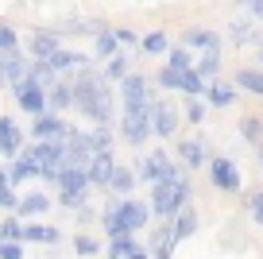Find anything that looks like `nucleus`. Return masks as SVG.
I'll return each mask as SVG.
<instances>
[{"instance_id":"obj_11","label":"nucleus","mask_w":263,"mask_h":259,"mask_svg":"<svg viewBox=\"0 0 263 259\" xmlns=\"http://www.w3.org/2000/svg\"><path fill=\"white\" fill-rule=\"evenodd\" d=\"M174 244H178V236H174V225H159L155 232H151V259H171L174 255Z\"/></svg>"},{"instance_id":"obj_35","label":"nucleus","mask_w":263,"mask_h":259,"mask_svg":"<svg viewBox=\"0 0 263 259\" xmlns=\"http://www.w3.org/2000/svg\"><path fill=\"white\" fill-rule=\"evenodd\" d=\"M0 240H24V225H20L16 217L0 220Z\"/></svg>"},{"instance_id":"obj_44","label":"nucleus","mask_w":263,"mask_h":259,"mask_svg":"<svg viewBox=\"0 0 263 259\" xmlns=\"http://www.w3.org/2000/svg\"><path fill=\"white\" fill-rule=\"evenodd\" d=\"M116 39H120V47H136V31H128V27H116Z\"/></svg>"},{"instance_id":"obj_47","label":"nucleus","mask_w":263,"mask_h":259,"mask_svg":"<svg viewBox=\"0 0 263 259\" xmlns=\"http://www.w3.org/2000/svg\"><path fill=\"white\" fill-rule=\"evenodd\" d=\"M236 4H240V8H252V4H255V0H236Z\"/></svg>"},{"instance_id":"obj_26","label":"nucleus","mask_w":263,"mask_h":259,"mask_svg":"<svg viewBox=\"0 0 263 259\" xmlns=\"http://www.w3.org/2000/svg\"><path fill=\"white\" fill-rule=\"evenodd\" d=\"M24 240H35V244H58V228L50 225H24Z\"/></svg>"},{"instance_id":"obj_48","label":"nucleus","mask_w":263,"mask_h":259,"mask_svg":"<svg viewBox=\"0 0 263 259\" xmlns=\"http://www.w3.org/2000/svg\"><path fill=\"white\" fill-rule=\"evenodd\" d=\"M259 162H263V143H259Z\"/></svg>"},{"instance_id":"obj_5","label":"nucleus","mask_w":263,"mask_h":259,"mask_svg":"<svg viewBox=\"0 0 263 259\" xmlns=\"http://www.w3.org/2000/svg\"><path fill=\"white\" fill-rule=\"evenodd\" d=\"M136 174H140V182L155 186V182H163V178H178V166H174L163 151H151V155H143V159H140Z\"/></svg>"},{"instance_id":"obj_39","label":"nucleus","mask_w":263,"mask_h":259,"mask_svg":"<svg viewBox=\"0 0 263 259\" xmlns=\"http://www.w3.org/2000/svg\"><path fill=\"white\" fill-rule=\"evenodd\" d=\"M16 205H20L16 190H12V186H0V209H16Z\"/></svg>"},{"instance_id":"obj_3","label":"nucleus","mask_w":263,"mask_h":259,"mask_svg":"<svg viewBox=\"0 0 263 259\" xmlns=\"http://www.w3.org/2000/svg\"><path fill=\"white\" fill-rule=\"evenodd\" d=\"M186 201H190V182L182 178V174L178 178H163V182L151 186V209H155V217H163V220H171Z\"/></svg>"},{"instance_id":"obj_18","label":"nucleus","mask_w":263,"mask_h":259,"mask_svg":"<svg viewBox=\"0 0 263 259\" xmlns=\"http://www.w3.org/2000/svg\"><path fill=\"white\" fill-rule=\"evenodd\" d=\"M171 225H174V236H178V240H190V236L197 232V213H194V205L186 201V205L171 217Z\"/></svg>"},{"instance_id":"obj_36","label":"nucleus","mask_w":263,"mask_h":259,"mask_svg":"<svg viewBox=\"0 0 263 259\" xmlns=\"http://www.w3.org/2000/svg\"><path fill=\"white\" fill-rule=\"evenodd\" d=\"M171 66H174V70H190V66H194L190 47H174V50H171Z\"/></svg>"},{"instance_id":"obj_7","label":"nucleus","mask_w":263,"mask_h":259,"mask_svg":"<svg viewBox=\"0 0 263 259\" xmlns=\"http://www.w3.org/2000/svg\"><path fill=\"white\" fill-rule=\"evenodd\" d=\"M93 178H89V166H74L66 162L62 174H58V194H89Z\"/></svg>"},{"instance_id":"obj_16","label":"nucleus","mask_w":263,"mask_h":259,"mask_svg":"<svg viewBox=\"0 0 263 259\" xmlns=\"http://www.w3.org/2000/svg\"><path fill=\"white\" fill-rule=\"evenodd\" d=\"M182 47H197V50H221V35L205 31V27H190L182 35Z\"/></svg>"},{"instance_id":"obj_8","label":"nucleus","mask_w":263,"mask_h":259,"mask_svg":"<svg viewBox=\"0 0 263 259\" xmlns=\"http://www.w3.org/2000/svg\"><path fill=\"white\" fill-rule=\"evenodd\" d=\"M108 255L112 259H151V251L143 248V244H136L132 240V232H116L112 240H108Z\"/></svg>"},{"instance_id":"obj_27","label":"nucleus","mask_w":263,"mask_h":259,"mask_svg":"<svg viewBox=\"0 0 263 259\" xmlns=\"http://www.w3.org/2000/svg\"><path fill=\"white\" fill-rule=\"evenodd\" d=\"M116 47H120L116 31H112V27H105V31L97 35V47H93V54H97V58H112V54H116Z\"/></svg>"},{"instance_id":"obj_4","label":"nucleus","mask_w":263,"mask_h":259,"mask_svg":"<svg viewBox=\"0 0 263 259\" xmlns=\"http://www.w3.org/2000/svg\"><path fill=\"white\" fill-rule=\"evenodd\" d=\"M12 93H16V105L24 108L27 116H43V113H50V105H47V85H43L39 78H20V81H12Z\"/></svg>"},{"instance_id":"obj_41","label":"nucleus","mask_w":263,"mask_h":259,"mask_svg":"<svg viewBox=\"0 0 263 259\" xmlns=\"http://www.w3.org/2000/svg\"><path fill=\"white\" fill-rule=\"evenodd\" d=\"M248 209H252V217L263 225V190H259V194H252V197H248Z\"/></svg>"},{"instance_id":"obj_46","label":"nucleus","mask_w":263,"mask_h":259,"mask_svg":"<svg viewBox=\"0 0 263 259\" xmlns=\"http://www.w3.org/2000/svg\"><path fill=\"white\" fill-rule=\"evenodd\" d=\"M0 186H12V170H0Z\"/></svg>"},{"instance_id":"obj_10","label":"nucleus","mask_w":263,"mask_h":259,"mask_svg":"<svg viewBox=\"0 0 263 259\" xmlns=\"http://www.w3.org/2000/svg\"><path fill=\"white\" fill-rule=\"evenodd\" d=\"M31 136H35V139H66V136H70V128H66V120H62V116L43 113V116H35Z\"/></svg>"},{"instance_id":"obj_31","label":"nucleus","mask_w":263,"mask_h":259,"mask_svg":"<svg viewBox=\"0 0 263 259\" xmlns=\"http://www.w3.org/2000/svg\"><path fill=\"white\" fill-rule=\"evenodd\" d=\"M159 85H163V89H182V70H174V66L166 62L163 70H159Z\"/></svg>"},{"instance_id":"obj_23","label":"nucleus","mask_w":263,"mask_h":259,"mask_svg":"<svg viewBox=\"0 0 263 259\" xmlns=\"http://www.w3.org/2000/svg\"><path fill=\"white\" fill-rule=\"evenodd\" d=\"M205 73L197 70V66H190V70H182V93L186 97H197V93H205Z\"/></svg>"},{"instance_id":"obj_37","label":"nucleus","mask_w":263,"mask_h":259,"mask_svg":"<svg viewBox=\"0 0 263 259\" xmlns=\"http://www.w3.org/2000/svg\"><path fill=\"white\" fill-rule=\"evenodd\" d=\"M205 105H209V101H190V105H186V113H182V120L201 124V120H205Z\"/></svg>"},{"instance_id":"obj_12","label":"nucleus","mask_w":263,"mask_h":259,"mask_svg":"<svg viewBox=\"0 0 263 259\" xmlns=\"http://www.w3.org/2000/svg\"><path fill=\"white\" fill-rule=\"evenodd\" d=\"M20 147H24V132L12 124V116H0V155H8V159H16Z\"/></svg>"},{"instance_id":"obj_45","label":"nucleus","mask_w":263,"mask_h":259,"mask_svg":"<svg viewBox=\"0 0 263 259\" xmlns=\"http://www.w3.org/2000/svg\"><path fill=\"white\" fill-rule=\"evenodd\" d=\"M252 16H255V20H263V0H255V4H252Z\"/></svg>"},{"instance_id":"obj_30","label":"nucleus","mask_w":263,"mask_h":259,"mask_svg":"<svg viewBox=\"0 0 263 259\" xmlns=\"http://www.w3.org/2000/svg\"><path fill=\"white\" fill-rule=\"evenodd\" d=\"M197 70L205 73V78H217V70H221V50H205L201 62H197Z\"/></svg>"},{"instance_id":"obj_33","label":"nucleus","mask_w":263,"mask_h":259,"mask_svg":"<svg viewBox=\"0 0 263 259\" xmlns=\"http://www.w3.org/2000/svg\"><path fill=\"white\" fill-rule=\"evenodd\" d=\"M74 251H78V255H97V251H101V244L93 240L89 232H82V236H74Z\"/></svg>"},{"instance_id":"obj_49","label":"nucleus","mask_w":263,"mask_h":259,"mask_svg":"<svg viewBox=\"0 0 263 259\" xmlns=\"http://www.w3.org/2000/svg\"><path fill=\"white\" fill-rule=\"evenodd\" d=\"M259 62H263V50H259Z\"/></svg>"},{"instance_id":"obj_38","label":"nucleus","mask_w":263,"mask_h":259,"mask_svg":"<svg viewBox=\"0 0 263 259\" xmlns=\"http://www.w3.org/2000/svg\"><path fill=\"white\" fill-rule=\"evenodd\" d=\"M20 47V39H16V31H12L8 24H0V50H16Z\"/></svg>"},{"instance_id":"obj_40","label":"nucleus","mask_w":263,"mask_h":259,"mask_svg":"<svg viewBox=\"0 0 263 259\" xmlns=\"http://www.w3.org/2000/svg\"><path fill=\"white\" fill-rule=\"evenodd\" d=\"M20 255H24V248H20L16 240H4V244H0V259H20Z\"/></svg>"},{"instance_id":"obj_9","label":"nucleus","mask_w":263,"mask_h":259,"mask_svg":"<svg viewBox=\"0 0 263 259\" xmlns=\"http://www.w3.org/2000/svg\"><path fill=\"white\" fill-rule=\"evenodd\" d=\"M120 101H124V105H140V101H151L147 78H143V73H128V78H120Z\"/></svg>"},{"instance_id":"obj_6","label":"nucleus","mask_w":263,"mask_h":259,"mask_svg":"<svg viewBox=\"0 0 263 259\" xmlns=\"http://www.w3.org/2000/svg\"><path fill=\"white\" fill-rule=\"evenodd\" d=\"M209 182H213L217 190H224V194H236V190H240V170H236V162L213 155V159H209Z\"/></svg>"},{"instance_id":"obj_42","label":"nucleus","mask_w":263,"mask_h":259,"mask_svg":"<svg viewBox=\"0 0 263 259\" xmlns=\"http://www.w3.org/2000/svg\"><path fill=\"white\" fill-rule=\"evenodd\" d=\"M232 39H236V43L252 39V24H248V20H240V24H232Z\"/></svg>"},{"instance_id":"obj_17","label":"nucleus","mask_w":263,"mask_h":259,"mask_svg":"<svg viewBox=\"0 0 263 259\" xmlns=\"http://www.w3.org/2000/svg\"><path fill=\"white\" fill-rule=\"evenodd\" d=\"M47 105H50V113L70 108L74 105V81H54V85L47 89Z\"/></svg>"},{"instance_id":"obj_22","label":"nucleus","mask_w":263,"mask_h":259,"mask_svg":"<svg viewBox=\"0 0 263 259\" xmlns=\"http://www.w3.org/2000/svg\"><path fill=\"white\" fill-rule=\"evenodd\" d=\"M236 85H244L248 93L263 97V70H252V66H240V70H236Z\"/></svg>"},{"instance_id":"obj_15","label":"nucleus","mask_w":263,"mask_h":259,"mask_svg":"<svg viewBox=\"0 0 263 259\" xmlns=\"http://www.w3.org/2000/svg\"><path fill=\"white\" fill-rule=\"evenodd\" d=\"M174 132H178V108L155 101V136H174Z\"/></svg>"},{"instance_id":"obj_28","label":"nucleus","mask_w":263,"mask_h":259,"mask_svg":"<svg viewBox=\"0 0 263 259\" xmlns=\"http://www.w3.org/2000/svg\"><path fill=\"white\" fill-rule=\"evenodd\" d=\"M232 97H236V93H232L229 85H217V81H213V85L205 89V101H209L213 108H224V105H232Z\"/></svg>"},{"instance_id":"obj_24","label":"nucleus","mask_w":263,"mask_h":259,"mask_svg":"<svg viewBox=\"0 0 263 259\" xmlns=\"http://www.w3.org/2000/svg\"><path fill=\"white\" fill-rule=\"evenodd\" d=\"M240 136H244V139H248L252 147H259V143H263V116L248 113L244 120H240Z\"/></svg>"},{"instance_id":"obj_32","label":"nucleus","mask_w":263,"mask_h":259,"mask_svg":"<svg viewBox=\"0 0 263 259\" xmlns=\"http://www.w3.org/2000/svg\"><path fill=\"white\" fill-rule=\"evenodd\" d=\"M108 81H120V78H128V58H124V54H112V58H108Z\"/></svg>"},{"instance_id":"obj_43","label":"nucleus","mask_w":263,"mask_h":259,"mask_svg":"<svg viewBox=\"0 0 263 259\" xmlns=\"http://www.w3.org/2000/svg\"><path fill=\"white\" fill-rule=\"evenodd\" d=\"M58 201H62L66 209H82V205H85V194H58Z\"/></svg>"},{"instance_id":"obj_34","label":"nucleus","mask_w":263,"mask_h":259,"mask_svg":"<svg viewBox=\"0 0 263 259\" xmlns=\"http://www.w3.org/2000/svg\"><path fill=\"white\" fill-rule=\"evenodd\" d=\"M140 47L147 50V54H163V50H166V35L163 31H151L147 39H140Z\"/></svg>"},{"instance_id":"obj_20","label":"nucleus","mask_w":263,"mask_h":259,"mask_svg":"<svg viewBox=\"0 0 263 259\" xmlns=\"http://www.w3.org/2000/svg\"><path fill=\"white\" fill-rule=\"evenodd\" d=\"M58 50V35L54 31H35L31 39H27V54H35V58H50Z\"/></svg>"},{"instance_id":"obj_14","label":"nucleus","mask_w":263,"mask_h":259,"mask_svg":"<svg viewBox=\"0 0 263 259\" xmlns=\"http://www.w3.org/2000/svg\"><path fill=\"white\" fill-rule=\"evenodd\" d=\"M178 159L186 162L190 170L209 166V155H205V143H201V139H182V143H178Z\"/></svg>"},{"instance_id":"obj_50","label":"nucleus","mask_w":263,"mask_h":259,"mask_svg":"<svg viewBox=\"0 0 263 259\" xmlns=\"http://www.w3.org/2000/svg\"><path fill=\"white\" fill-rule=\"evenodd\" d=\"M0 85H4V81H0Z\"/></svg>"},{"instance_id":"obj_25","label":"nucleus","mask_w":263,"mask_h":259,"mask_svg":"<svg viewBox=\"0 0 263 259\" xmlns=\"http://www.w3.org/2000/svg\"><path fill=\"white\" fill-rule=\"evenodd\" d=\"M136 182H140V174H132L128 166H116V174H112V182H108V190H112V194H120V197H128Z\"/></svg>"},{"instance_id":"obj_29","label":"nucleus","mask_w":263,"mask_h":259,"mask_svg":"<svg viewBox=\"0 0 263 259\" xmlns=\"http://www.w3.org/2000/svg\"><path fill=\"white\" fill-rule=\"evenodd\" d=\"M89 143H93V151H112V132H108V124H101V128L89 132Z\"/></svg>"},{"instance_id":"obj_13","label":"nucleus","mask_w":263,"mask_h":259,"mask_svg":"<svg viewBox=\"0 0 263 259\" xmlns=\"http://www.w3.org/2000/svg\"><path fill=\"white\" fill-rule=\"evenodd\" d=\"M112 174H116L112 151H97V155H93V162H89V178H93V186H108V182H112Z\"/></svg>"},{"instance_id":"obj_21","label":"nucleus","mask_w":263,"mask_h":259,"mask_svg":"<svg viewBox=\"0 0 263 259\" xmlns=\"http://www.w3.org/2000/svg\"><path fill=\"white\" fill-rule=\"evenodd\" d=\"M50 209V197L47 194H24L16 205V217H39V213Z\"/></svg>"},{"instance_id":"obj_2","label":"nucleus","mask_w":263,"mask_h":259,"mask_svg":"<svg viewBox=\"0 0 263 259\" xmlns=\"http://www.w3.org/2000/svg\"><path fill=\"white\" fill-rule=\"evenodd\" d=\"M151 132H155V97H151V101H140V105H124V116H120V136L128 139L132 147L147 143Z\"/></svg>"},{"instance_id":"obj_19","label":"nucleus","mask_w":263,"mask_h":259,"mask_svg":"<svg viewBox=\"0 0 263 259\" xmlns=\"http://www.w3.org/2000/svg\"><path fill=\"white\" fill-rule=\"evenodd\" d=\"M85 116H93L97 124H108V120H112V93H108V85L89 101V105H85Z\"/></svg>"},{"instance_id":"obj_1","label":"nucleus","mask_w":263,"mask_h":259,"mask_svg":"<svg viewBox=\"0 0 263 259\" xmlns=\"http://www.w3.org/2000/svg\"><path fill=\"white\" fill-rule=\"evenodd\" d=\"M151 205H143V201H132V197H124L120 205H108L105 209V228H108V236H116V232H140L143 225L151 220Z\"/></svg>"}]
</instances>
